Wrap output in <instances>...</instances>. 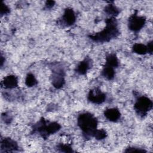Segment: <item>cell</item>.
Wrapping results in <instances>:
<instances>
[{"instance_id": "2e32d148", "label": "cell", "mask_w": 153, "mask_h": 153, "mask_svg": "<svg viewBox=\"0 0 153 153\" xmlns=\"http://www.w3.org/2000/svg\"><path fill=\"white\" fill-rule=\"evenodd\" d=\"M132 51L134 53H136L139 55H145L148 53V50L146 45L143 44L137 43L133 45Z\"/></svg>"}, {"instance_id": "7c38bea8", "label": "cell", "mask_w": 153, "mask_h": 153, "mask_svg": "<svg viewBox=\"0 0 153 153\" xmlns=\"http://www.w3.org/2000/svg\"><path fill=\"white\" fill-rule=\"evenodd\" d=\"M103 114L105 117L111 122H117L121 118V112L117 108L106 109Z\"/></svg>"}, {"instance_id": "e0dca14e", "label": "cell", "mask_w": 153, "mask_h": 153, "mask_svg": "<svg viewBox=\"0 0 153 153\" xmlns=\"http://www.w3.org/2000/svg\"><path fill=\"white\" fill-rule=\"evenodd\" d=\"M56 149L60 152H74V151L71 144L59 143L56 146Z\"/></svg>"}, {"instance_id": "8fae6325", "label": "cell", "mask_w": 153, "mask_h": 153, "mask_svg": "<svg viewBox=\"0 0 153 153\" xmlns=\"http://www.w3.org/2000/svg\"><path fill=\"white\" fill-rule=\"evenodd\" d=\"M1 87L5 89H13L18 87L19 80L17 76L14 75H9L4 77L1 81Z\"/></svg>"}, {"instance_id": "cb8c5ba5", "label": "cell", "mask_w": 153, "mask_h": 153, "mask_svg": "<svg viewBox=\"0 0 153 153\" xmlns=\"http://www.w3.org/2000/svg\"><path fill=\"white\" fill-rule=\"evenodd\" d=\"M146 47L148 50V53L152 54L153 51V41L152 40L149 41L146 45Z\"/></svg>"}, {"instance_id": "ba28073f", "label": "cell", "mask_w": 153, "mask_h": 153, "mask_svg": "<svg viewBox=\"0 0 153 153\" xmlns=\"http://www.w3.org/2000/svg\"><path fill=\"white\" fill-rule=\"evenodd\" d=\"M19 149L17 142L10 137H4L1 140V152H13L18 151Z\"/></svg>"}, {"instance_id": "9a60e30c", "label": "cell", "mask_w": 153, "mask_h": 153, "mask_svg": "<svg viewBox=\"0 0 153 153\" xmlns=\"http://www.w3.org/2000/svg\"><path fill=\"white\" fill-rule=\"evenodd\" d=\"M105 13L110 16V17H116L120 14L119 9L113 4H109L105 6L104 8Z\"/></svg>"}, {"instance_id": "ac0fdd59", "label": "cell", "mask_w": 153, "mask_h": 153, "mask_svg": "<svg viewBox=\"0 0 153 153\" xmlns=\"http://www.w3.org/2000/svg\"><path fill=\"white\" fill-rule=\"evenodd\" d=\"M38 84V81L36 79L33 74L29 73L28 74L25 79V84L28 87H32Z\"/></svg>"}, {"instance_id": "30bf717a", "label": "cell", "mask_w": 153, "mask_h": 153, "mask_svg": "<svg viewBox=\"0 0 153 153\" xmlns=\"http://www.w3.org/2000/svg\"><path fill=\"white\" fill-rule=\"evenodd\" d=\"M92 65V59L90 57L87 56L82 60L78 63L75 68V71L76 74L79 75H84L87 74L88 71L91 69Z\"/></svg>"}, {"instance_id": "4fadbf2b", "label": "cell", "mask_w": 153, "mask_h": 153, "mask_svg": "<svg viewBox=\"0 0 153 153\" xmlns=\"http://www.w3.org/2000/svg\"><path fill=\"white\" fill-rule=\"evenodd\" d=\"M105 65L112 67L115 69L118 68V66H119V61L115 53L109 54L106 57Z\"/></svg>"}, {"instance_id": "8992f818", "label": "cell", "mask_w": 153, "mask_h": 153, "mask_svg": "<svg viewBox=\"0 0 153 153\" xmlns=\"http://www.w3.org/2000/svg\"><path fill=\"white\" fill-rule=\"evenodd\" d=\"M146 18L144 16H138L136 11L129 17L127 23L128 27L130 30L137 32L143 27L146 23Z\"/></svg>"}, {"instance_id": "52a82bcc", "label": "cell", "mask_w": 153, "mask_h": 153, "mask_svg": "<svg viewBox=\"0 0 153 153\" xmlns=\"http://www.w3.org/2000/svg\"><path fill=\"white\" fill-rule=\"evenodd\" d=\"M87 99L92 103L100 105L103 103L106 99V94L102 91L99 88L96 87L89 91Z\"/></svg>"}, {"instance_id": "7a4b0ae2", "label": "cell", "mask_w": 153, "mask_h": 153, "mask_svg": "<svg viewBox=\"0 0 153 153\" xmlns=\"http://www.w3.org/2000/svg\"><path fill=\"white\" fill-rule=\"evenodd\" d=\"M77 124L85 139L93 137L97 129L98 121L91 113L85 112L80 114L77 118Z\"/></svg>"}, {"instance_id": "277c9868", "label": "cell", "mask_w": 153, "mask_h": 153, "mask_svg": "<svg viewBox=\"0 0 153 153\" xmlns=\"http://www.w3.org/2000/svg\"><path fill=\"white\" fill-rule=\"evenodd\" d=\"M152 101L149 97L145 96H141L136 99L134 104V109L139 117L143 118L152 109Z\"/></svg>"}, {"instance_id": "d4e9b609", "label": "cell", "mask_w": 153, "mask_h": 153, "mask_svg": "<svg viewBox=\"0 0 153 153\" xmlns=\"http://www.w3.org/2000/svg\"><path fill=\"white\" fill-rule=\"evenodd\" d=\"M4 62H5V58L3 57L2 54H1V67L3 66V64Z\"/></svg>"}, {"instance_id": "ffe728a7", "label": "cell", "mask_w": 153, "mask_h": 153, "mask_svg": "<svg viewBox=\"0 0 153 153\" xmlns=\"http://www.w3.org/2000/svg\"><path fill=\"white\" fill-rule=\"evenodd\" d=\"M10 13V8L5 4L3 2H1L0 6V14L1 16L7 15Z\"/></svg>"}, {"instance_id": "3957f363", "label": "cell", "mask_w": 153, "mask_h": 153, "mask_svg": "<svg viewBox=\"0 0 153 153\" xmlns=\"http://www.w3.org/2000/svg\"><path fill=\"white\" fill-rule=\"evenodd\" d=\"M60 128L61 126L57 122H51L42 117L33 125L31 133L37 134L42 139L46 140L50 136L59 131Z\"/></svg>"}, {"instance_id": "5b68a950", "label": "cell", "mask_w": 153, "mask_h": 153, "mask_svg": "<svg viewBox=\"0 0 153 153\" xmlns=\"http://www.w3.org/2000/svg\"><path fill=\"white\" fill-rule=\"evenodd\" d=\"M65 72L62 67H53L51 77L53 86L57 89H60L63 87L65 84Z\"/></svg>"}, {"instance_id": "9c48e42d", "label": "cell", "mask_w": 153, "mask_h": 153, "mask_svg": "<svg viewBox=\"0 0 153 153\" xmlns=\"http://www.w3.org/2000/svg\"><path fill=\"white\" fill-rule=\"evenodd\" d=\"M76 22V15L71 8H66L64 11V13L62 15L60 22L61 23L67 27L72 26Z\"/></svg>"}, {"instance_id": "7402d4cb", "label": "cell", "mask_w": 153, "mask_h": 153, "mask_svg": "<svg viewBox=\"0 0 153 153\" xmlns=\"http://www.w3.org/2000/svg\"><path fill=\"white\" fill-rule=\"evenodd\" d=\"M1 118L3 120V121L4 122V123H5L7 124H10L13 120L12 117L10 115V114H9L7 112L2 113L1 115Z\"/></svg>"}, {"instance_id": "603a6c76", "label": "cell", "mask_w": 153, "mask_h": 153, "mask_svg": "<svg viewBox=\"0 0 153 153\" xmlns=\"http://www.w3.org/2000/svg\"><path fill=\"white\" fill-rule=\"evenodd\" d=\"M54 4H55V1H47L45 4L44 9L50 10L54 7Z\"/></svg>"}, {"instance_id": "d6986e66", "label": "cell", "mask_w": 153, "mask_h": 153, "mask_svg": "<svg viewBox=\"0 0 153 153\" xmlns=\"http://www.w3.org/2000/svg\"><path fill=\"white\" fill-rule=\"evenodd\" d=\"M108 136L107 132L104 129H97L93 137H94L96 140H101L104 139H105Z\"/></svg>"}, {"instance_id": "5bb4252c", "label": "cell", "mask_w": 153, "mask_h": 153, "mask_svg": "<svg viewBox=\"0 0 153 153\" xmlns=\"http://www.w3.org/2000/svg\"><path fill=\"white\" fill-rule=\"evenodd\" d=\"M101 75L108 80H112L115 75V68L104 65L102 71Z\"/></svg>"}, {"instance_id": "6da1fadb", "label": "cell", "mask_w": 153, "mask_h": 153, "mask_svg": "<svg viewBox=\"0 0 153 153\" xmlns=\"http://www.w3.org/2000/svg\"><path fill=\"white\" fill-rule=\"evenodd\" d=\"M105 23L106 26L101 31L88 35L91 40L99 43L108 42L120 35L118 22L115 17L106 19Z\"/></svg>"}, {"instance_id": "44dd1931", "label": "cell", "mask_w": 153, "mask_h": 153, "mask_svg": "<svg viewBox=\"0 0 153 153\" xmlns=\"http://www.w3.org/2000/svg\"><path fill=\"white\" fill-rule=\"evenodd\" d=\"M146 152V151L142 148H137L135 146H129L124 150V152Z\"/></svg>"}]
</instances>
